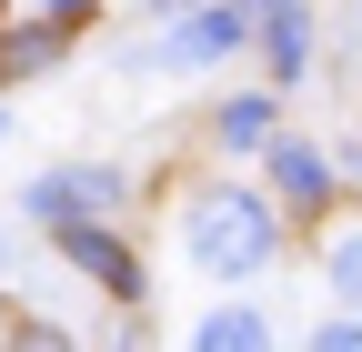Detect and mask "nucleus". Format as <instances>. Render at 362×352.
<instances>
[{"label": "nucleus", "instance_id": "nucleus-1", "mask_svg": "<svg viewBox=\"0 0 362 352\" xmlns=\"http://www.w3.org/2000/svg\"><path fill=\"white\" fill-rule=\"evenodd\" d=\"M272 242H282V222H272V201H252V192H211V201L181 211V252H192V272H211V282H252L272 262Z\"/></svg>", "mask_w": 362, "mask_h": 352}, {"label": "nucleus", "instance_id": "nucleus-2", "mask_svg": "<svg viewBox=\"0 0 362 352\" xmlns=\"http://www.w3.org/2000/svg\"><path fill=\"white\" fill-rule=\"evenodd\" d=\"M90 211H121V171L111 161H71L30 182V222H90Z\"/></svg>", "mask_w": 362, "mask_h": 352}, {"label": "nucleus", "instance_id": "nucleus-3", "mask_svg": "<svg viewBox=\"0 0 362 352\" xmlns=\"http://www.w3.org/2000/svg\"><path fill=\"white\" fill-rule=\"evenodd\" d=\"M242 30H252V11H192V20H181L161 51H151V71H202V61H221V51H232Z\"/></svg>", "mask_w": 362, "mask_h": 352}, {"label": "nucleus", "instance_id": "nucleus-4", "mask_svg": "<svg viewBox=\"0 0 362 352\" xmlns=\"http://www.w3.org/2000/svg\"><path fill=\"white\" fill-rule=\"evenodd\" d=\"M51 242H61V252H71V262H81V272L101 282V292H121V302H141V262H131V252H121L111 232H90V222H51Z\"/></svg>", "mask_w": 362, "mask_h": 352}, {"label": "nucleus", "instance_id": "nucleus-5", "mask_svg": "<svg viewBox=\"0 0 362 352\" xmlns=\"http://www.w3.org/2000/svg\"><path fill=\"white\" fill-rule=\"evenodd\" d=\"M262 61H272V91H292L302 81V0H262Z\"/></svg>", "mask_w": 362, "mask_h": 352}, {"label": "nucleus", "instance_id": "nucleus-6", "mask_svg": "<svg viewBox=\"0 0 362 352\" xmlns=\"http://www.w3.org/2000/svg\"><path fill=\"white\" fill-rule=\"evenodd\" d=\"M61 30H71V20H30V30H11V40H0V81H40V71L61 61Z\"/></svg>", "mask_w": 362, "mask_h": 352}, {"label": "nucleus", "instance_id": "nucleus-7", "mask_svg": "<svg viewBox=\"0 0 362 352\" xmlns=\"http://www.w3.org/2000/svg\"><path fill=\"white\" fill-rule=\"evenodd\" d=\"M192 352H272V322L232 302V312H211V322L192 332Z\"/></svg>", "mask_w": 362, "mask_h": 352}, {"label": "nucleus", "instance_id": "nucleus-8", "mask_svg": "<svg viewBox=\"0 0 362 352\" xmlns=\"http://www.w3.org/2000/svg\"><path fill=\"white\" fill-rule=\"evenodd\" d=\"M262 151H272V182H282L292 201H322V182H332V171H322V161H312L302 141H282V131H272V141H262Z\"/></svg>", "mask_w": 362, "mask_h": 352}, {"label": "nucleus", "instance_id": "nucleus-9", "mask_svg": "<svg viewBox=\"0 0 362 352\" xmlns=\"http://www.w3.org/2000/svg\"><path fill=\"white\" fill-rule=\"evenodd\" d=\"M262 131H272V91H242L232 111H221V141L232 151H262Z\"/></svg>", "mask_w": 362, "mask_h": 352}, {"label": "nucleus", "instance_id": "nucleus-10", "mask_svg": "<svg viewBox=\"0 0 362 352\" xmlns=\"http://www.w3.org/2000/svg\"><path fill=\"white\" fill-rule=\"evenodd\" d=\"M332 292L362 312V232H352V242H332Z\"/></svg>", "mask_w": 362, "mask_h": 352}, {"label": "nucleus", "instance_id": "nucleus-11", "mask_svg": "<svg viewBox=\"0 0 362 352\" xmlns=\"http://www.w3.org/2000/svg\"><path fill=\"white\" fill-rule=\"evenodd\" d=\"M11 352H71V342H61L51 322H21V332H11Z\"/></svg>", "mask_w": 362, "mask_h": 352}, {"label": "nucleus", "instance_id": "nucleus-12", "mask_svg": "<svg viewBox=\"0 0 362 352\" xmlns=\"http://www.w3.org/2000/svg\"><path fill=\"white\" fill-rule=\"evenodd\" d=\"M312 352H362V322H322V332H312Z\"/></svg>", "mask_w": 362, "mask_h": 352}, {"label": "nucleus", "instance_id": "nucleus-13", "mask_svg": "<svg viewBox=\"0 0 362 352\" xmlns=\"http://www.w3.org/2000/svg\"><path fill=\"white\" fill-rule=\"evenodd\" d=\"M90 11V0H40V20H81Z\"/></svg>", "mask_w": 362, "mask_h": 352}, {"label": "nucleus", "instance_id": "nucleus-14", "mask_svg": "<svg viewBox=\"0 0 362 352\" xmlns=\"http://www.w3.org/2000/svg\"><path fill=\"white\" fill-rule=\"evenodd\" d=\"M141 11H192V0H141Z\"/></svg>", "mask_w": 362, "mask_h": 352}]
</instances>
